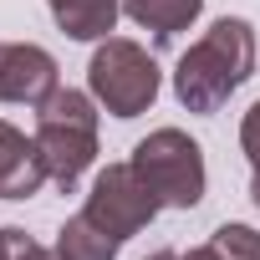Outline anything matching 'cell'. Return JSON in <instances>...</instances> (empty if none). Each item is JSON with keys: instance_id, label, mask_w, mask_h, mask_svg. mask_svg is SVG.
I'll return each instance as SVG.
<instances>
[{"instance_id": "8fae6325", "label": "cell", "mask_w": 260, "mask_h": 260, "mask_svg": "<svg viewBox=\"0 0 260 260\" xmlns=\"http://www.w3.org/2000/svg\"><path fill=\"white\" fill-rule=\"evenodd\" d=\"M209 245L224 255V260H260V235L250 224H219L209 235Z\"/></svg>"}, {"instance_id": "277c9868", "label": "cell", "mask_w": 260, "mask_h": 260, "mask_svg": "<svg viewBox=\"0 0 260 260\" xmlns=\"http://www.w3.org/2000/svg\"><path fill=\"white\" fill-rule=\"evenodd\" d=\"M133 174L148 184V194L164 204V209H194L204 199V148L179 133V127H158V133H148L138 148H133Z\"/></svg>"}, {"instance_id": "52a82bcc", "label": "cell", "mask_w": 260, "mask_h": 260, "mask_svg": "<svg viewBox=\"0 0 260 260\" xmlns=\"http://www.w3.org/2000/svg\"><path fill=\"white\" fill-rule=\"evenodd\" d=\"M41 184H51V179H46L36 138H26L21 127L0 117V199H31V194H41Z\"/></svg>"}, {"instance_id": "4fadbf2b", "label": "cell", "mask_w": 260, "mask_h": 260, "mask_svg": "<svg viewBox=\"0 0 260 260\" xmlns=\"http://www.w3.org/2000/svg\"><path fill=\"white\" fill-rule=\"evenodd\" d=\"M240 148H245V158H250V169H260V102L245 112V122H240Z\"/></svg>"}, {"instance_id": "8992f818", "label": "cell", "mask_w": 260, "mask_h": 260, "mask_svg": "<svg viewBox=\"0 0 260 260\" xmlns=\"http://www.w3.org/2000/svg\"><path fill=\"white\" fill-rule=\"evenodd\" d=\"M61 87L56 56L31 46V41H0V102H26L41 107Z\"/></svg>"}, {"instance_id": "3957f363", "label": "cell", "mask_w": 260, "mask_h": 260, "mask_svg": "<svg viewBox=\"0 0 260 260\" xmlns=\"http://www.w3.org/2000/svg\"><path fill=\"white\" fill-rule=\"evenodd\" d=\"M87 87H92V97H97L102 112H112V117H138V112L153 107V97H158V87H164V72H158V61H153L138 41L107 36V41L92 51V61H87Z\"/></svg>"}, {"instance_id": "e0dca14e", "label": "cell", "mask_w": 260, "mask_h": 260, "mask_svg": "<svg viewBox=\"0 0 260 260\" xmlns=\"http://www.w3.org/2000/svg\"><path fill=\"white\" fill-rule=\"evenodd\" d=\"M51 260H61V255H56V250H51Z\"/></svg>"}, {"instance_id": "7c38bea8", "label": "cell", "mask_w": 260, "mask_h": 260, "mask_svg": "<svg viewBox=\"0 0 260 260\" xmlns=\"http://www.w3.org/2000/svg\"><path fill=\"white\" fill-rule=\"evenodd\" d=\"M0 260H51V250H46V245H36L26 230L6 224V230H0Z\"/></svg>"}, {"instance_id": "2e32d148", "label": "cell", "mask_w": 260, "mask_h": 260, "mask_svg": "<svg viewBox=\"0 0 260 260\" xmlns=\"http://www.w3.org/2000/svg\"><path fill=\"white\" fill-rule=\"evenodd\" d=\"M148 260H184V255H174V250H158V255H148Z\"/></svg>"}, {"instance_id": "ba28073f", "label": "cell", "mask_w": 260, "mask_h": 260, "mask_svg": "<svg viewBox=\"0 0 260 260\" xmlns=\"http://www.w3.org/2000/svg\"><path fill=\"white\" fill-rule=\"evenodd\" d=\"M51 21L72 36V41H107L117 26V0H46Z\"/></svg>"}, {"instance_id": "6da1fadb", "label": "cell", "mask_w": 260, "mask_h": 260, "mask_svg": "<svg viewBox=\"0 0 260 260\" xmlns=\"http://www.w3.org/2000/svg\"><path fill=\"white\" fill-rule=\"evenodd\" d=\"M255 72V31L240 16L214 21L174 67V97L189 112H219L235 87Z\"/></svg>"}, {"instance_id": "30bf717a", "label": "cell", "mask_w": 260, "mask_h": 260, "mask_svg": "<svg viewBox=\"0 0 260 260\" xmlns=\"http://www.w3.org/2000/svg\"><path fill=\"white\" fill-rule=\"evenodd\" d=\"M61 260H117V250H122V240H112L97 219H87V214H72L61 230H56V245H51Z\"/></svg>"}, {"instance_id": "9a60e30c", "label": "cell", "mask_w": 260, "mask_h": 260, "mask_svg": "<svg viewBox=\"0 0 260 260\" xmlns=\"http://www.w3.org/2000/svg\"><path fill=\"white\" fill-rule=\"evenodd\" d=\"M250 199H255V209H260V169L250 174Z\"/></svg>"}, {"instance_id": "5b68a950", "label": "cell", "mask_w": 260, "mask_h": 260, "mask_svg": "<svg viewBox=\"0 0 260 260\" xmlns=\"http://www.w3.org/2000/svg\"><path fill=\"white\" fill-rule=\"evenodd\" d=\"M158 209H164V204L148 194V184L133 174V164H107V169L92 179L87 204H82V214L97 219L112 240H133L138 230L153 224Z\"/></svg>"}, {"instance_id": "7a4b0ae2", "label": "cell", "mask_w": 260, "mask_h": 260, "mask_svg": "<svg viewBox=\"0 0 260 260\" xmlns=\"http://www.w3.org/2000/svg\"><path fill=\"white\" fill-rule=\"evenodd\" d=\"M36 148H41L46 179L61 194H72L97 158V97L77 87H56L36 107Z\"/></svg>"}, {"instance_id": "9c48e42d", "label": "cell", "mask_w": 260, "mask_h": 260, "mask_svg": "<svg viewBox=\"0 0 260 260\" xmlns=\"http://www.w3.org/2000/svg\"><path fill=\"white\" fill-rule=\"evenodd\" d=\"M122 11L133 16L143 31H153L158 41H174L179 31H189L204 11V0H122Z\"/></svg>"}, {"instance_id": "5bb4252c", "label": "cell", "mask_w": 260, "mask_h": 260, "mask_svg": "<svg viewBox=\"0 0 260 260\" xmlns=\"http://www.w3.org/2000/svg\"><path fill=\"white\" fill-rule=\"evenodd\" d=\"M184 260H224V255H219V250H214V245H199V250H189V255H184Z\"/></svg>"}]
</instances>
